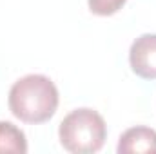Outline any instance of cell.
<instances>
[{
    "label": "cell",
    "instance_id": "cell-2",
    "mask_svg": "<svg viewBox=\"0 0 156 154\" xmlns=\"http://www.w3.org/2000/svg\"><path fill=\"white\" fill-rule=\"evenodd\" d=\"M58 138L66 151L73 154L98 152L107 138V125L100 113L89 107L71 111L60 121Z\"/></svg>",
    "mask_w": 156,
    "mask_h": 154
},
{
    "label": "cell",
    "instance_id": "cell-4",
    "mask_svg": "<svg viewBox=\"0 0 156 154\" xmlns=\"http://www.w3.org/2000/svg\"><path fill=\"white\" fill-rule=\"evenodd\" d=\"M116 151L120 154L156 152V131L151 127H131L118 140Z\"/></svg>",
    "mask_w": 156,
    "mask_h": 154
},
{
    "label": "cell",
    "instance_id": "cell-1",
    "mask_svg": "<svg viewBox=\"0 0 156 154\" xmlns=\"http://www.w3.org/2000/svg\"><path fill=\"white\" fill-rule=\"evenodd\" d=\"M9 111L24 123H44L58 109V89L44 75H26L9 89Z\"/></svg>",
    "mask_w": 156,
    "mask_h": 154
},
{
    "label": "cell",
    "instance_id": "cell-3",
    "mask_svg": "<svg viewBox=\"0 0 156 154\" xmlns=\"http://www.w3.org/2000/svg\"><path fill=\"white\" fill-rule=\"evenodd\" d=\"M129 64L136 76L156 80V35L145 33L131 44Z\"/></svg>",
    "mask_w": 156,
    "mask_h": 154
},
{
    "label": "cell",
    "instance_id": "cell-6",
    "mask_svg": "<svg viewBox=\"0 0 156 154\" xmlns=\"http://www.w3.org/2000/svg\"><path fill=\"white\" fill-rule=\"evenodd\" d=\"M125 2H127V0H87L91 13H94V15H98V16L115 15V13H118V11L123 7Z\"/></svg>",
    "mask_w": 156,
    "mask_h": 154
},
{
    "label": "cell",
    "instance_id": "cell-5",
    "mask_svg": "<svg viewBox=\"0 0 156 154\" xmlns=\"http://www.w3.org/2000/svg\"><path fill=\"white\" fill-rule=\"evenodd\" d=\"M0 152H27V140H26L24 131H20L11 121H0Z\"/></svg>",
    "mask_w": 156,
    "mask_h": 154
}]
</instances>
